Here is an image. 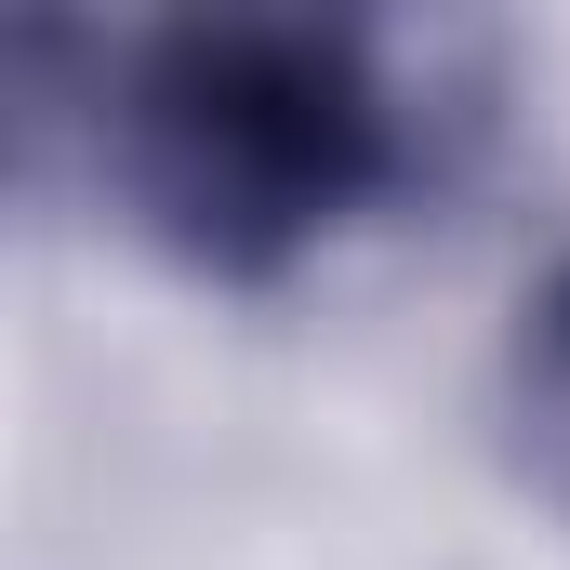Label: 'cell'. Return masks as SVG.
<instances>
[{
  "label": "cell",
  "instance_id": "cell-1",
  "mask_svg": "<svg viewBox=\"0 0 570 570\" xmlns=\"http://www.w3.org/2000/svg\"><path fill=\"white\" fill-rule=\"evenodd\" d=\"M13 134H80L134 239L266 292L438 173V94L372 13H173L120 40L80 27V107Z\"/></svg>",
  "mask_w": 570,
  "mask_h": 570
},
{
  "label": "cell",
  "instance_id": "cell-2",
  "mask_svg": "<svg viewBox=\"0 0 570 570\" xmlns=\"http://www.w3.org/2000/svg\"><path fill=\"white\" fill-rule=\"evenodd\" d=\"M504 412H518L531 478L570 504V253L518 292V332H504Z\"/></svg>",
  "mask_w": 570,
  "mask_h": 570
}]
</instances>
